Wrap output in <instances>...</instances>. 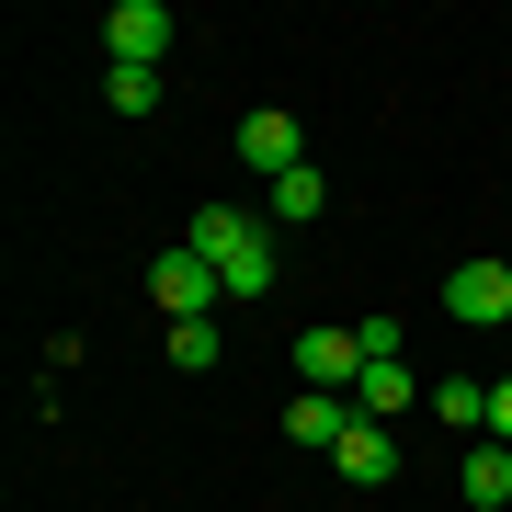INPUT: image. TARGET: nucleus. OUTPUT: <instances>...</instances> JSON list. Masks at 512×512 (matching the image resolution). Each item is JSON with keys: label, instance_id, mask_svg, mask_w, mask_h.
I'll return each mask as SVG.
<instances>
[{"label": "nucleus", "instance_id": "obj_1", "mask_svg": "<svg viewBox=\"0 0 512 512\" xmlns=\"http://www.w3.org/2000/svg\"><path fill=\"white\" fill-rule=\"evenodd\" d=\"M183 251L217 262V285H228V296H274V228H262V217H239V205H205Z\"/></svg>", "mask_w": 512, "mask_h": 512}, {"label": "nucleus", "instance_id": "obj_2", "mask_svg": "<svg viewBox=\"0 0 512 512\" xmlns=\"http://www.w3.org/2000/svg\"><path fill=\"white\" fill-rule=\"evenodd\" d=\"M296 376H308L319 399H353V376H365V330H342V319L296 330Z\"/></svg>", "mask_w": 512, "mask_h": 512}, {"label": "nucleus", "instance_id": "obj_3", "mask_svg": "<svg viewBox=\"0 0 512 512\" xmlns=\"http://www.w3.org/2000/svg\"><path fill=\"white\" fill-rule=\"evenodd\" d=\"M444 319L501 330V319H512V262H456V274H444Z\"/></svg>", "mask_w": 512, "mask_h": 512}, {"label": "nucleus", "instance_id": "obj_4", "mask_svg": "<svg viewBox=\"0 0 512 512\" xmlns=\"http://www.w3.org/2000/svg\"><path fill=\"white\" fill-rule=\"evenodd\" d=\"M103 46H114V69H160V57H171V12H160V0H114Z\"/></svg>", "mask_w": 512, "mask_h": 512}, {"label": "nucleus", "instance_id": "obj_5", "mask_svg": "<svg viewBox=\"0 0 512 512\" xmlns=\"http://www.w3.org/2000/svg\"><path fill=\"white\" fill-rule=\"evenodd\" d=\"M148 296H160L171 319H205L228 285H217V262H205V251H160V262H148Z\"/></svg>", "mask_w": 512, "mask_h": 512}, {"label": "nucleus", "instance_id": "obj_6", "mask_svg": "<svg viewBox=\"0 0 512 512\" xmlns=\"http://www.w3.org/2000/svg\"><path fill=\"white\" fill-rule=\"evenodd\" d=\"M239 160H251L262 183H285V171H308V148H296V114H274V103H262V114H239Z\"/></svg>", "mask_w": 512, "mask_h": 512}, {"label": "nucleus", "instance_id": "obj_7", "mask_svg": "<svg viewBox=\"0 0 512 512\" xmlns=\"http://www.w3.org/2000/svg\"><path fill=\"white\" fill-rule=\"evenodd\" d=\"M421 399H433V387H421L399 353H365V376H353V410H365V421H399V410H421Z\"/></svg>", "mask_w": 512, "mask_h": 512}, {"label": "nucleus", "instance_id": "obj_8", "mask_svg": "<svg viewBox=\"0 0 512 512\" xmlns=\"http://www.w3.org/2000/svg\"><path fill=\"white\" fill-rule=\"evenodd\" d=\"M330 467H342L353 490H376V478H399V444H387V421H365V410H353V433L330 444Z\"/></svg>", "mask_w": 512, "mask_h": 512}, {"label": "nucleus", "instance_id": "obj_9", "mask_svg": "<svg viewBox=\"0 0 512 512\" xmlns=\"http://www.w3.org/2000/svg\"><path fill=\"white\" fill-rule=\"evenodd\" d=\"M456 490H467V512H501V501H512V444L478 433V444H467V467H456Z\"/></svg>", "mask_w": 512, "mask_h": 512}, {"label": "nucleus", "instance_id": "obj_10", "mask_svg": "<svg viewBox=\"0 0 512 512\" xmlns=\"http://www.w3.org/2000/svg\"><path fill=\"white\" fill-rule=\"evenodd\" d=\"M342 433H353V399H319V387H308V399H285V444H319V456H330Z\"/></svg>", "mask_w": 512, "mask_h": 512}, {"label": "nucleus", "instance_id": "obj_11", "mask_svg": "<svg viewBox=\"0 0 512 512\" xmlns=\"http://www.w3.org/2000/svg\"><path fill=\"white\" fill-rule=\"evenodd\" d=\"M319 205H330V183H319V171H285V183H262V228H308Z\"/></svg>", "mask_w": 512, "mask_h": 512}, {"label": "nucleus", "instance_id": "obj_12", "mask_svg": "<svg viewBox=\"0 0 512 512\" xmlns=\"http://www.w3.org/2000/svg\"><path fill=\"white\" fill-rule=\"evenodd\" d=\"M421 410H433V421H456L467 444L490 433V387H478V376H444V387H433V399H421Z\"/></svg>", "mask_w": 512, "mask_h": 512}, {"label": "nucleus", "instance_id": "obj_13", "mask_svg": "<svg viewBox=\"0 0 512 512\" xmlns=\"http://www.w3.org/2000/svg\"><path fill=\"white\" fill-rule=\"evenodd\" d=\"M171 365H183V376L217 365V319H171Z\"/></svg>", "mask_w": 512, "mask_h": 512}, {"label": "nucleus", "instance_id": "obj_14", "mask_svg": "<svg viewBox=\"0 0 512 512\" xmlns=\"http://www.w3.org/2000/svg\"><path fill=\"white\" fill-rule=\"evenodd\" d=\"M103 92L114 114H160V69H103Z\"/></svg>", "mask_w": 512, "mask_h": 512}, {"label": "nucleus", "instance_id": "obj_15", "mask_svg": "<svg viewBox=\"0 0 512 512\" xmlns=\"http://www.w3.org/2000/svg\"><path fill=\"white\" fill-rule=\"evenodd\" d=\"M490 444H512V376H490Z\"/></svg>", "mask_w": 512, "mask_h": 512}]
</instances>
